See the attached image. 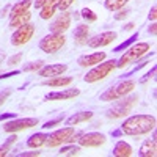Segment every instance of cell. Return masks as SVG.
I'll return each mask as SVG.
<instances>
[{
    "instance_id": "cb8c5ba5",
    "label": "cell",
    "mask_w": 157,
    "mask_h": 157,
    "mask_svg": "<svg viewBox=\"0 0 157 157\" xmlns=\"http://www.w3.org/2000/svg\"><path fill=\"white\" fill-rule=\"evenodd\" d=\"M32 3H33V0H21V2H17L16 5H13L11 13H10V17H14V16L21 14V13L29 11V8L32 6Z\"/></svg>"
},
{
    "instance_id": "3957f363",
    "label": "cell",
    "mask_w": 157,
    "mask_h": 157,
    "mask_svg": "<svg viewBox=\"0 0 157 157\" xmlns=\"http://www.w3.org/2000/svg\"><path fill=\"white\" fill-rule=\"evenodd\" d=\"M135 88V82L127 78V80H123L118 85H115L113 88H109L104 94H101V101L104 102H112V101H118L121 98H126L130 91Z\"/></svg>"
},
{
    "instance_id": "ee69618b",
    "label": "cell",
    "mask_w": 157,
    "mask_h": 157,
    "mask_svg": "<svg viewBox=\"0 0 157 157\" xmlns=\"http://www.w3.org/2000/svg\"><path fill=\"white\" fill-rule=\"evenodd\" d=\"M8 10H10V5H6V6L2 10V13H0V17H5V16L8 14Z\"/></svg>"
},
{
    "instance_id": "e0dca14e",
    "label": "cell",
    "mask_w": 157,
    "mask_h": 157,
    "mask_svg": "<svg viewBox=\"0 0 157 157\" xmlns=\"http://www.w3.org/2000/svg\"><path fill=\"white\" fill-rule=\"evenodd\" d=\"M88 33H90V27L85 24H80L75 27V32H74V41L75 44L82 46V44H86L88 41Z\"/></svg>"
},
{
    "instance_id": "7a4b0ae2",
    "label": "cell",
    "mask_w": 157,
    "mask_h": 157,
    "mask_svg": "<svg viewBox=\"0 0 157 157\" xmlns=\"http://www.w3.org/2000/svg\"><path fill=\"white\" fill-rule=\"evenodd\" d=\"M149 50V44L148 43H138V44H132L130 47L126 49V54L121 55L120 60H116V68H124L127 64L138 61L145 54H148Z\"/></svg>"
},
{
    "instance_id": "7402d4cb",
    "label": "cell",
    "mask_w": 157,
    "mask_h": 157,
    "mask_svg": "<svg viewBox=\"0 0 157 157\" xmlns=\"http://www.w3.org/2000/svg\"><path fill=\"white\" fill-rule=\"evenodd\" d=\"M47 134H43V132H38V134H33L29 137L27 140V146L29 148H41L43 145H46V140H47Z\"/></svg>"
},
{
    "instance_id": "ba28073f",
    "label": "cell",
    "mask_w": 157,
    "mask_h": 157,
    "mask_svg": "<svg viewBox=\"0 0 157 157\" xmlns=\"http://www.w3.org/2000/svg\"><path fill=\"white\" fill-rule=\"evenodd\" d=\"M38 126V118H19V120H11L8 121L5 126H3V130L8 134H13V132H19V130H25V129H30V127H35Z\"/></svg>"
},
{
    "instance_id": "30bf717a",
    "label": "cell",
    "mask_w": 157,
    "mask_h": 157,
    "mask_svg": "<svg viewBox=\"0 0 157 157\" xmlns=\"http://www.w3.org/2000/svg\"><path fill=\"white\" fill-rule=\"evenodd\" d=\"M105 135L101 132H88V134H82L77 138L78 145L80 146H86V148H98L101 145L105 143Z\"/></svg>"
},
{
    "instance_id": "484cf974",
    "label": "cell",
    "mask_w": 157,
    "mask_h": 157,
    "mask_svg": "<svg viewBox=\"0 0 157 157\" xmlns=\"http://www.w3.org/2000/svg\"><path fill=\"white\" fill-rule=\"evenodd\" d=\"M137 38H138V33H134L130 38H127L126 41H123L121 44H118V46L113 49V52H123V50H126L127 47H130V46L135 43V39H137Z\"/></svg>"
},
{
    "instance_id": "9c48e42d",
    "label": "cell",
    "mask_w": 157,
    "mask_h": 157,
    "mask_svg": "<svg viewBox=\"0 0 157 157\" xmlns=\"http://www.w3.org/2000/svg\"><path fill=\"white\" fill-rule=\"evenodd\" d=\"M33 33H35V25L25 24V25H22V27L16 29V32L13 33L11 44L13 46H22L25 43H29L32 39V36H33Z\"/></svg>"
},
{
    "instance_id": "d590c367",
    "label": "cell",
    "mask_w": 157,
    "mask_h": 157,
    "mask_svg": "<svg viewBox=\"0 0 157 157\" xmlns=\"http://www.w3.org/2000/svg\"><path fill=\"white\" fill-rule=\"evenodd\" d=\"M36 155H41L39 151H29V152H21L19 157H36Z\"/></svg>"
},
{
    "instance_id": "ab89813d",
    "label": "cell",
    "mask_w": 157,
    "mask_h": 157,
    "mask_svg": "<svg viewBox=\"0 0 157 157\" xmlns=\"http://www.w3.org/2000/svg\"><path fill=\"white\" fill-rule=\"evenodd\" d=\"M46 2H47V0H35V8L36 10H41L46 5Z\"/></svg>"
},
{
    "instance_id": "5bb4252c",
    "label": "cell",
    "mask_w": 157,
    "mask_h": 157,
    "mask_svg": "<svg viewBox=\"0 0 157 157\" xmlns=\"http://www.w3.org/2000/svg\"><path fill=\"white\" fill-rule=\"evenodd\" d=\"M105 60V54L104 52H96V54H90V55H82L77 60L78 66L82 68H88V66H96L101 61Z\"/></svg>"
},
{
    "instance_id": "60d3db41",
    "label": "cell",
    "mask_w": 157,
    "mask_h": 157,
    "mask_svg": "<svg viewBox=\"0 0 157 157\" xmlns=\"http://www.w3.org/2000/svg\"><path fill=\"white\" fill-rule=\"evenodd\" d=\"M148 32H149L151 35H155V33H157V24H155V22H152L149 27H148Z\"/></svg>"
},
{
    "instance_id": "836d02e7",
    "label": "cell",
    "mask_w": 157,
    "mask_h": 157,
    "mask_svg": "<svg viewBox=\"0 0 157 157\" xmlns=\"http://www.w3.org/2000/svg\"><path fill=\"white\" fill-rule=\"evenodd\" d=\"M127 14H129V10H121V11H118L115 14V19L116 21H123V19L127 17Z\"/></svg>"
},
{
    "instance_id": "5b68a950",
    "label": "cell",
    "mask_w": 157,
    "mask_h": 157,
    "mask_svg": "<svg viewBox=\"0 0 157 157\" xmlns=\"http://www.w3.org/2000/svg\"><path fill=\"white\" fill-rule=\"evenodd\" d=\"M64 44H66V38L63 33H50L39 41V49L46 54H55Z\"/></svg>"
},
{
    "instance_id": "e575fe53",
    "label": "cell",
    "mask_w": 157,
    "mask_h": 157,
    "mask_svg": "<svg viewBox=\"0 0 157 157\" xmlns=\"http://www.w3.org/2000/svg\"><path fill=\"white\" fill-rule=\"evenodd\" d=\"M154 74H155V68H152V69H151V71H149V72L145 75V77H143V78H140V83H145V82H148L151 77H154Z\"/></svg>"
},
{
    "instance_id": "d6986e66",
    "label": "cell",
    "mask_w": 157,
    "mask_h": 157,
    "mask_svg": "<svg viewBox=\"0 0 157 157\" xmlns=\"http://www.w3.org/2000/svg\"><path fill=\"white\" fill-rule=\"evenodd\" d=\"M58 2H60V0H47L46 5L41 8V13H39V16H41V19L47 21V19H50L52 16H54V13H55V10H57Z\"/></svg>"
},
{
    "instance_id": "8992f818",
    "label": "cell",
    "mask_w": 157,
    "mask_h": 157,
    "mask_svg": "<svg viewBox=\"0 0 157 157\" xmlns=\"http://www.w3.org/2000/svg\"><path fill=\"white\" fill-rule=\"evenodd\" d=\"M137 101H138V96H137V94L126 96V99L120 101V102H118L113 109H110V110H109L107 116L110 118V120H118V118L126 116L130 110L134 109V105L137 104Z\"/></svg>"
},
{
    "instance_id": "7bdbcfd3",
    "label": "cell",
    "mask_w": 157,
    "mask_h": 157,
    "mask_svg": "<svg viewBox=\"0 0 157 157\" xmlns=\"http://www.w3.org/2000/svg\"><path fill=\"white\" fill-rule=\"evenodd\" d=\"M8 149H10V148H6V146H2V148H0V157H5V155L8 154Z\"/></svg>"
},
{
    "instance_id": "b9f144b4",
    "label": "cell",
    "mask_w": 157,
    "mask_h": 157,
    "mask_svg": "<svg viewBox=\"0 0 157 157\" xmlns=\"http://www.w3.org/2000/svg\"><path fill=\"white\" fill-rule=\"evenodd\" d=\"M17 74H19V71H13V72L2 74V75H0V80H3V78H8V77H11V75H17Z\"/></svg>"
},
{
    "instance_id": "6da1fadb",
    "label": "cell",
    "mask_w": 157,
    "mask_h": 157,
    "mask_svg": "<svg viewBox=\"0 0 157 157\" xmlns=\"http://www.w3.org/2000/svg\"><path fill=\"white\" fill-rule=\"evenodd\" d=\"M155 127V118L152 115H135L130 116L121 124V130L126 135H132V137H138V135H145L151 130H154Z\"/></svg>"
},
{
    "instance_id": "2e32d148",
    "label": "cell",
    "mask_w": 157,
    "mask_h": 157,
    "mask_svg": "<svg viewBox=\"0 0 157 157\" xmlns=\"http://www.w3.org/2000/svg\"><path fill=\"white\" fill-rule=\"evenodd\" d=\"M155 154H157V141H155V138L152 137L151 140L143 141V145L140 146V151H138V155L140 157H155Z\"/></svg>"
},
{
    "instance_id": "1f68e13d",
    "label": "cell",
    "mask_w": 157,
    "mask_h": 157,
    "mask_svg": "<svg viewBox=\"0 0 157 157\" xmlns=\"http://www.w3.org/2000/svg\"><path fill=\"white\" fill-rule=\"evenodd\" d=\"M10 94H11V88H5V90L0 91V105L10 98Z\"/></svg>"
},
{
    "instance_id": "f6af8a7d",
    "label": "cell",
    "mask_w": 157,
    "mask_h": 157,
    "mask_svg": "<svg viewBox=\"0 0 157 157\" xmlns=\"http://www.w3.org/2000/svg\"><path fill=\"white\" fill-rule=\"evenodd\" d=\"M112 135H113V137H121V135H123V130H121V129H118V130H112Z\"/></svg>"
},
{
    "instance_id": "9a60e30c",
    "label": "cell",
    "mask_w": 157,
    "mask_h": 157,
    "mask_svg": "<svg viewBox=\"0 0 157 157\" xmlns=\"http://www.w3.org/2000/svg\"><path fill=\"white\" fill-rule=\"evenodd\" d=\"M68 69V64H47V66H43L41 69H39V75H43V77H57V75H61L64 71Z\"/></svg>"
},
{
    "instance_id": "7c38bea8",
    "label": "cell",
    "mask_w": 157,
    "mask_h": 157,
    "mask_svg": "<svg viewBox=\"0 0 157 157\" xmlns=\"http://www.w3.org/2000/svg\"><path fill=\"white\" fill-rule=\"evenodd\" d=\"M71 25V14L66 11H63V14H60L50 25V33H64Z\"/></svg>"
},
{
    "instance_id": "603a6c76",
    "label": "cell",
    "mask_w": 157,
    "mask_h": 157,
    "mask_svg": "<svg viewBox=\"0 0 157 157\" xmlns=\"http://www.w3.org/2000/svg\"><path fill=\"white\" fill-rule=\"evenodd\" d=\"M30 19H32V13H29V11L21 13V14H17V16H14V17H11L10 27H11V29H19V27H22V25L29 24Z\"/></svg>"
},
{
    "instance_id": "bcb514c9",
    "label": "cell",
    "mask_w": 157,
    "mask_h": 157,
    "mask_svg": "<svg viewBox=\"0 0 157 157\" xmlns=\"http://www.w3.org/2000/svg\"><path fill=\"white\" fill-rule=\"evenodd\" d=\"M134 27H135V24H134V22H129V24L124 25V30H132Z\"/></svg>"
},
{
    "instance_id": "52a82bcc",
    "label": "cell",
    "mask_w": 157,
    "mask_h": 157,
    "mask_svg": "<svg viewBox=\"0 0 157 157\" xmlns=\"http://www.w3.org/2000/svg\"><path fill=\"white\" fill-rule=\"evenodd\" d=\"M75 132V129L72 126H68V127H63L60 130H55L54 134H50L46 140V145L49 148H55V146H60L63 143H68L71 135Z\"/></svg>"
},
{
    "instance_id": "f1b7e54d",
    "label": "cell",
    "mask_w": 157,
    "mask_h": 157,
    "mask_svg": "<svg viewBox=\"0 0 157 157\" xmlns=\"http://www.w3.org/2000/svg\"><path fill=\"white\" fill-rule=\"evenodd\" d=\"M80 16H82L85 21H88V22H94V21L98 19L96 13H94L93 10H90V8H83V10L80 11Z\"/></svg>"
},
{
    "instance_id": "f35d334b",
    "label": "cell",
    "mask_w": 157,
    "mask_h": 157,
    "mask_svg": "<svg viewBox=\"0 0 157 157\" xmlns=\"http://www.w3.org/2000/svg\"><path fill=\"white\" fill-rule=\"evenodd\" d=\"M16 138H17V137L14 135V132H13V135H11V137L8 138V141L5 143V145H3V146H6V148H10V146L13 145V143H14V141H16Z\"/></svg>"
},
{
    "instance_id": "d4e9b609",
    "label": "cell",
    "mask_w": 157,
    "mask_h": 157,
    "mask_svg": "<svg viewBox=\"0 0 157 157\" xmlns=\"http://www.w3.org/2000/svg\"><path fill=\"white\" fill-rule=\"evenodd\" d=\"M127 2L129 0H105V2H104V6H105V10H109V11H118L123 6H126Z\"/></svg>"
},
{
    "instance_id": "277c9868",
    "label": "cell",
    "mask_w": 157,
    "mask_h": 157,
    "mask_svg": "<svg viewBox=\"0 0 157 157\" xmlns=\"http://www.w3.org/2000/svg\"><path fill=\"white\" fill-rule=\"evenodd\" d=\"M115 68H116V60H109V61H104V63L101 61L91 71H88V74L83 77V82L94 83L98 80H102V78L107 77Z\"/></svg>"
},
{
    "instance_id": "7dc6e473",
    "label": "cell",
    "mask_w": 157,
    "mask_h": 157,
    "mask_svg": "<svg viewBox=\"0 0 157 157\" xmlns=\"http://www.w3.org/2000/svg\"><path fill=\"white\" fill-rule=\"evenodd\" d=\"M3 60H5V54H3V52H0V64L3 63Z\"/></svg>"
},
{
    "instance_id": "4fadbf2b",
    "label": "cell",
    "mask_w": 157,
    "mask_h": 157,
    "mask_svg": "<svg viewBox=\"0 0 157 157\" xmlns=\"http://www.w3.org/2000/svg\"><path fill=\"white\" fill-rule=\"evenodd\" d=\"M80 94V90L78 88H68L63 91H55V93H47L46 99L47 101H64V99H72L77 98Z\"/></svg>"
},
{
    "instance_id": "d6a6232c",
    "label": "cell",
    "mask_w": 157,
    "mask_h": 157,
    "mask_svg": "<svg viewBox=\"0 0 157 157\" xmlns=\"http://www.w3.org/2000/svg\"><path fill=\"white\" fill-rule=\"evenodd\" d=\"M21 60H22V54H17V55H14V57H11L6 64H8V66H14V64H17Z\"/></svg>"
},
{
    "instance_id": "f546056e",
    "label": "cell",
    "mask_w": 157,
    "mask_h": 157,
    "mask_svg": "<svg viewBox=\"0 0 157 157\" xmlns=\"http://www.w3.org/2000/svg\"><path fill=\"white\" fill-rule=\"evenodd\" d=\"M63 118H64V115H61V116H58V118H55V120H50V121H47V123H44V126H43V129H50V127H54V126H57V124H60V123L63 121Z\"/></svg>"
},
{
    "instance_id": "44dd1931",
    "label": "cell",
    "mask_w": 157,
    "mask_h": 157,
    "mask_svg": "<svg viewBox=\"0 0 157 157\" xmlns=\"http://www.w3.org/2000/svg\"><path fill=\"white\" fill-rule=\"evenodd\" d=\"M72 83V77H61V75H57V77H50L49 80H44L43 85L46 86H52V88H57V86H66Z\"/></svg>"
},
{
    "instance_id": "74e56055",
    "label": "cell",
    "mask_w": 157,
    "mask_h": 157,
    "mask_svg": "<svg viewBox=\"0 0 157 157\" xmlns=\"http://www.w3.org/2000/svg\"><path fill=\"white\" fill-rule=\"evenodd\" d=\"M155 17H157V8H155V6H152V8H151V11H149V14H148V19L154 22V21H155Z\"/></svg>"
},
{
    "instance_id": "4316f807",
    "label": "cell",
    "mask_w": 157,
    "mask_h": 157,
    "mask_svg": "<svg viewBox=\"0 0 157 157\" xmlns=\"http://www.w3.org/2000/svg\"><path fill=\"white\" fill-rule=\"evenodd\" d=\"M78 151H80V148H78V146H75V145H68V146H63L58 154H60V155H77Z\"/></svg>"
},
{
    "instance_id": "ffe728a7",
    "label": "cell",
    "mask_w": 157,
    "mask_h": 157,
    "mask_svg": "<svg viewBox=\"0 0 157 157\" xmlns=\"http://www.w3.org/2000/svg\"><path fill=\"white\" fill-rule=\"evenodd\" d=\"M113 155L116 157H129V155H132V146L129 145V143L126 141H118L115 148H113Z\"/></svg>"
},
{
    "instance_id": "8d00e7d4",
    "label": "cell",
    "mask_w": 157,
    "mask_h": 157,
    "mask_svg": "<svg viewBox=\"0 0 157 157\" xmlns=\"http://www.w3.org/2000/svg\"><path fill=\"white\" fill-rule=\"evenodd\" d=\"M16 118V113H3L0 115V121H5V120H14Z\"/></svg>"
},
{
    "instance_id": "ac0fdd59",
    "label": "cell",
    "mask_w": 157,
    "mask_h": 157,
    "mask_svg": "<svg viewBox=\"0 0 157 157\" xmlns=\"http://www.w3.org/2000/svg\"><path fill=\"white\" fill-rule=\"evenodd\" d=\"M93 118V113L91 112H78V113H74L72 116H69L66 120V126H77L80 123H86L88 120Z\"/></svg>"
},
{
    "instance_id": "4dcf8cb0",
    "label": "cell",
    "mask_w": 157,
    "mask_h": 157,
    "mask_svg": "<svg viewBox=\"0 0 157 157\" xmlns=\"http://www.w3.org/2000/svg\"><path fill=\"white\" fill-rule=\"evenodd\" d=\"M72 3H74V0H60L58 5H57V8H58L60 11H66Z\"/></svg>"
},
{
    "instance_id": "83f0119b",
    "label": "cell",
    "mask_w": 157,
    "mask_h": 157,
    "mask_svg": "<svg viewBox=\"0 0 157 157\" xmlns=\"http://www.w3.org/2000/svg\"><path fill=\"white\" fill-rule=\"evenodd\" d=\"M41 68H43V61H41V60H38V61H32V63L24 64L22 71H25V72H32V71H39Z\"/></svg>"
},
{
    "instance_id": "8fae6325",
    "label": "cell",
    "mask_w": 157,
    "mask_h": 157,
    "mask_svg": "<svg viewBox=\"0 0 157 157\" xmlns=\"http://www.w3.org/2000/svg\"><path fill=\"white\" fill-rule=\"evenodd\" d=\"M116 36H118V35H116L115 32H104V33H101V35H96V36H93V38H90L88 41H86V44H88L90 47H93V49L105 47V46H109L110 43L115 41Z\"/></svg>"
}]
</instances>
